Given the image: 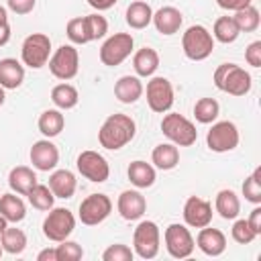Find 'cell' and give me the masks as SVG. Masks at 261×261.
Here are the masks:
<instances>
[{"instance_id":"3957f363","label":"cell","mask_w":261,"mask_h":261,"mask_svg":"<svg viewBox=\"0 0 261 261\" xmlns=\"http://www.w3.org/2000/svg\"><path fill=\"white\" fill-rule=\"evenodd\" d=\"M181 49L190 61H204L214 51V37L204 24H192L181 35Z\"/></svg>"},{"instance_id":"f35d334b","label":"cell","mask_w":261,"mask_h":261,"mask_svg":"<svg viewBox=\"0 0 261 261\" xmlns=\"http://www.w3.org/2000/svg\"><path fill=\"white\" fill-rule=\"evenodd\" d=\"M230 237L234 243L239 245H251L255 239H257V232L251 228V224L247 222V218H234V224L230 228Z\"/></svg>"},{"instance_id":"30bf717a","label":"cell","mask_w":261,"mask_h":261,"mask_svg":"<svg viewBox=\"0 0 261 261\" xmlns=\"http://www.w3.org/2000/svg\"><path fill=\"white\" fill-rule=\"evenodd\" d=\"M135 49V39L130 33H114L110 35L102 47H100V61L106 67H116L120 65L124 59L130 57Z\"/></svg>"},{"instance_id":"ac0fdd59","label":"cell","mask_w":261,"mask_h":261,"mask_svg":"<svg viewBox=\"0 0 261 261\" xmlns=\"http://www.w3.org/2000/svg\"><path fill=\"white\" fill-rule=\"evenodd\" d=\"M196 247L208 257H220L226 251V234L218 228H210V224L202 226L196 237Z\"/></svg>"},{"instance_id":"484cf974","label":"cell","mask_w":261,"mask_h":261,"mask_svg":"<svg viewBox=\"0 0 261 261\" xmlns=\"http://www.w3.org/2000/svg\"><path fill=\"white\" fill-rule=\"evenodd\" d=\"M151 163L153 167L161 169V171H169L175 169L179 163V149L173 143H159L153 153H151Z\"/></svg>"},{"instance_id":"9a60e30c","label":"cell","mask_w":261,"mask_h":261,"mask_svg":"<svg viewBox=\"0 0 261 261\" xmlns=\"http://www.w3.org/2000/svg\"><path fill=\"white\" fill-rule=\"evenodd\" d=\"M29 159L37 171H53L59 163V149L55 143H51V139H41L33 143Z\"/></svg>"},{"instance_id":"277c9868","label":"cell","mask_w":261,"mask_h":261,"mask_svg":"<svg viewBox=\"0 0 261 261\" xmlns=\"http://www.w3.org/2000/svg\"><path fill=\"white\" fill-rule=\"evenodd\" d=\"M161 133L167 137L169 143L177 147H190L198 141L196 124L179 112H165L161 120Z\"/></svg>"},{"instance_id":"8fae6325","label":"cell","mask_w":261,"mask_h":261,"mask_svg":"<svg viewBox=\"0 0 261 261\" xmlns=\"http://www.w3.org/2000/svg\"><path fill=\"white\" fill-rule=\"evenodd\" d=\"M163 241H165V249H167L169 257H173V259H188L196 249V241H194L188 224L171 222L163 232Z\"/></svg>"},{"instance_id":"ffe728a7","label":"cell","mask_w":261,"mask_h":261,"mask_svg":"<svg viewBox=\"0 0 261 261\" xmlns=\"http://www.w3.org/2000/svg\"><path fill=\"white\" fill-rule=\"evenodd\" d=\"M47 186H49V190L53 192L55 198L69 200L77 190V179H75V173L69 171V169H53L51 175H49Z\"/></svg>"},{"instance_id":"ab89813d","label":"cell","mask_w":261,"mask_h":261,"mask_svg":"<svg viewBox=\"0 0 261 261\" xmlns=\"http://www.w3.org/2000/svg\"><path fill=\"white\" fill-rule=\"evenodd\" d=\"M84 18H86V29H88L90 41H98V39L106 37V33H108V20H106L100 12L88 14V16H84Z\"/></svg>"},{"instance_id":"f1b7e54d","label":"cell","mask_w":261,"mask_h":261,"mask_svg":"<svg viewBox=\"0 0 261 261\" xmlns=\"http://www.w3.org/2000/svg\"><path fill=\"white\" fill-rule=\"evenodd\" d=\"M0 214H2L8 222H12V224L24 220V216H27V204L22 202L20 194H18V196H16V192L2 194V196H0Z\"/></svg>"},{"instance_id":"c3c4849f","label":"cell","mask_w":261,"mask_h":261,"mask_svg":"<svg viewBox=\"0 0 261 261\" xmlns=\"http://www.w3.org/2000/svg\"><path fill=\"white\" fill-rule=\"evenodd\" d=\"M37 261H57L55 247H51V249H43V251L37 255Z\"/></svg>"},{"instance_id":"4316f807","label":"cell","mask_w":261,"mask_h":261,"mask_svg":"<svg viewBox=\"0 0 261 261\" xmlns=\"http://www.w3.org/2000/svg\"><path fill=\"white\" fill-rule=\"evenodd\" d=\"M37 126H39L41 135H43L45 139H53V137L61 135V130L65 128V116L61 114V110H59V108L43 110V112L39 114Z\"/></svg>"},{"instance_id":"52a82bcc","label":"cell","mask_w":261,"mask_h":261,"mask_svg":"<svg viewBox=\"0 0 261 261\" xmlns=\"http://www.w3.org/2000/svg\"><path fill=\"white\" fill-rule=\"evenodd\" d=\"M75 228V216L69 208H61V206H53L51 210H47V216L43 220V234L45 239L59 243L69 239V234Z\"/></svg>"},{"instance_id":"7a4b0ae2","label":"cell","mask_w":261,"mask_h":261,"mask_svg":"<svg viewBox=\"0 0 261 261\" xmlns=\"http://www.w3.org/2000/svg\"><path fill=\"white\" fill-rule=\"evenodd\" d=\"M214 86L228 96H245L251 92V73L237 63H220L214 69Z\"/></svg>"},{"instance_id":"8992f818","label":"cell","mask_w":261,"mask_h":261,"mask_svg":"<svg viewBox=\"0 0 261 261\" xmlns=\"http://www.w3.org/2000/svg\"><path fill=\"white\" fill-rule=\"evenodd\" d=\"M47 63H49V71H51L53 77H57L61 82H69L80 71V53L71 43L59 45L51 53Z\"/></svg>"},{"instance_id":"836d02e7","label":"cell","mask_w":261,"mask_h":261,"mask_svg":"<svg viewBox=\"0 0 261 261\" xmlns=\"http://www.w3.org/2000/svg\"><path fill=\"white\" fill-rule=\"evenodd\" d=\"M27 198H29V204H31L33 208L41 210V212L51 210V208H53V204H55V196H53V192L49 190V186L39 184V181L29 190Z\"/></svg>"},{"instance_id":"681fc988","label":"cell","mask_w":261,"mask_h":261,"mask_svg":"<svg viewBox=\"0 0 261 261\" xmlns=\"http://www.w3.org/2000/svg\"><path fill=\"white\" fill-rule=\"evenodd\" d=\"M8 41H10V24L4 22L0 24V47H4Z\"/></svg>"},{"instance_id":"d4e9b609","label":"cell","mask_w":261,"mask_h":261,"mask_svg":"<svg viewBox=\"0 0 261 261\" xmlns=\"http://www.w3.org/2000/svg\"><path fill=\"white\" fill-rule=\"evenodd\" d=\"M133 67L139 77H151L155 75L159 67V53L153 47H141L133 55Z\"/></svg>"},{"instance_id":"603a6c76","label":"cell","mask_w":261,"mask_h":261,"mask_svg":"<svg viewBox=\"0 0 261 261\" xmlns=\"http://www.w3.org/2000/svg\"><path fill=\"white\" fill-rule=\"evenodd\" d=\"M126 175H128V181L137 188V190H145V188H151L157 179V171L151 163L143 161V159H135L128 163V169H126Z\"/></svg>"},{"instance_id":"d590c367","label":"cell","mask_w":261,"mask_h":261,"mask_svg":"<svg viewBox=\"0 0 261 261\" xmlns=\"http://www.w3.org/2000/svg\"><path fill=\"white\" fill-rule=\"evenodd\" d=\"M232 20H234V24L239 27L241 33H253V31H257L259 24H261L259 10H257L253 4H249V6L241 8V10H234Z\"/></svg>"},{"instance_id":"74e56055","label":"cell","mask_w":261,"mask_h":261,"mask_svg":"<svg viewBox=\"0 0 261 261\" xmlns=\"http://www.w3.org/2000/svg\"><path fill=\"white\" fill-rule=\"evenodd\" d=\"M243 196L251 204H261V167H255L253 173L243 181Z\"/></svg>"},{"instance_id":"f546056e","label":"cell","mask_w":261,"mask_h":261,"mask_svg":"<svg viewBox=\"0 0 261 261\" xmlns=\"http://www.w3.org/2000/svg\"><path fill=\"white\" fill-rule=\"evenodd\" d=\"M214 210L224 220H234L241 214V200L232 190H220L214 198Z\"/></svg>"},{"instance_id":"f5cc1de1","label":"cell","mask_w":261,"mask_h":261,"mask_svg":"<svg viewBox=\"0 0 261 261\" xmlns=\"http://www.w3.org/2000/svg\"><path fill=\"white\" fill-rule=\"evenodd\" d=\"M4 100H6V94H4V88L0 86V106L4 104Z\"/></svg>"},{"instance_id":"2e32d148","label":"cell","mask_w":261,"mask_h":261,"mask_svg":"<svg viewBox=\"0 0 261 261\" xmlns=\"http://www.w3.org/2000/svg\"><path fill=\"white\" fill-rule=\"evenodd\" d=\"M184 222L192 228H202L212 222V204L200 196H190L184 204Z\"/></svg>"},{"instance_id":"cb8c5ba5","label":"cell","mask_w":261,"mask_h":261,"mask_svg":"<svg viewBox=\"0 0 261 261\" xmlns=\"http://www.w3.org/2000/svg\"><path fill=\"white\" fill-rule=\"evenodd\" d=\"M124 20L135 31L147 29L151 24V20H153V8H151V4H147L145 0L130 2L128 8H126V12H124Z\"/></svg>"},{"instance_id":"7bdbcfd3","label":"cell","mask_w":261,"mask_h":261,"mask_svg":"<svg viewBox=\"0 0 261 261\" xmlns=\"http://www.w3.org/2000/svg\"><path fill=\"white\" fill-rule=\"evenodd\" d=\"M245 61L251 65V67H261V41H253L247 45L245 49Z\"/></svg>"},{"instance_id":"f907efd6","label":"cell","mask_w":261,"mask_h":261,"mask_svg":"<svg viewBox=\"0 0 261 261\" xmlns=\"http://www.w3.org/2000/svg\"><path fill=\"white\" fill-rule=\"evenodd\" d=\"M4 22H8V10L4 6H0V24H4Z\"/></svg>"},{"instance_id":"ba28073f","label":"cell","mask_w":261,"mask_h":261,"mask_svg":"<svg viewBox=\"0 0 261 261\" xmlns=\"http://www.w3.org/2000/svg\"><path fill=\"white\" fill-rule=\"evenodd\" d=\"M51 39L45 33H33L22 41L20 47V59L22 65L31 67V69H41L43 65H47L49 57H51Z\"/></svg>"},{"instance_id":"4dcf8cb0","label":"cell","mask_w":261,"mask_h":261,"mask_svg":"<svg viewBox=\"0 0 261 261\" xmlns=\"http://www.w3.org/2000/svg\"><path fill=\"white\" fill-rule=\"evenodd\" d=\"M51 102L55 104V108L59 110H71L77 106L80 102V94H77V88L67 84V82H61L57 84L53 90H51Z\"/></svg>"},{"instance_id":"d6a6232c","label":"cell","mask_w":261,"mask_h":261,"mask_svg":"<svg viewBox=\"0 0 261 261\" xmlns=\"http://www.w3.org/2000/svg\"><path fill=\"white\" fill-rule=\"evenodd\" d=\"M220 114V104L214 100V98H200L196 100L194 104V118L200 122V124H212Z\"/></svg>"},{"instance_id":"83f0119b","label":"cell","mask_w":261,"mask_h":261,"mask_svg":"<svg viewBox=\"0 0 261 261\" xmlns=\"http://www.w3.org/2000/svg\"><path fill=\"white\" fill-rule=\"evenodd\" d=\"M35 184H37V173L29 165H16L8 173V186H10V190L16 192V194H20V196H27L29 190Z\"/></svg>"},{"instance_id":"7402d4cb","label":"cell","mask_w":261,"mask_h":261,"mask_svg":"<svg viewBox=\"0 0 261 261\" xmlns=\"http://www.w3.org/2000/svg\"><path fill=\"white\" fill-rule=\"evenodd\" d=\"M143 82L139 75H122L114 84V96L122 104H135L143 96Z\"/></svg>"},{"instance_id":"9c48e42d","label":"cell","mask_w":261,"mask_h":261,"mask_svg":"<svg viewBox=\"0 0 261 261\" xmlns=\"http://www.w3.org/2000/svg\"><path fill=\"white\" fill-rule=\"evenodd\" d=\"M241 135L232 120H214L206 133V147L214 153H228L239 147Z\"/></svg>"},{"instance_id":"d6986e66","label":"cell","mask_w":261,"mask_h":261,"mask_svg":"<svg viewBox=\"0 0 261 261\" xmlns=\"http://www.w3.org/2000/svg\"><path fill=\"white\" fill-rule=\"evenodd\" d=\"M153 27L157 29L159 35H165V37H171L175 35L181 24H184V14L179 8L175 6H161L159 10L153 12Z\"/></svg>"},{"instance_id":"1f68e13d","label":"cell","mask_w":261,"mask_h":261,"mask_svg":"<svg viewBox=\"0 0 261 261\" xmlns=\"http://www.w3.org/2000/svg\"><path fill=\"white\" fill-rule=\"evenodd\" d=\"M239 35H241V31H239V27L234 24L232 16H218V18L214 20V27H212V37H214V41L228 45V43H234V41L239 39Z\"/></svg>"},{"instance_id":"60d3db41","label":"cell","mask_w":261,"mask_h":261,"mask_svg":"<svg viewBox=\"0 0 261 261\" xmlns=\"http://www.w3.org/2000/svg\"><path fill=\"white\" fill-rule=\"evenodd\" d=\"M55 253H57V261H80L84 257L82 245L69 239L59 241V245L55 247Z\"/></svg>"},{"instance_id":"5b68a950","label":"cell","mask_w":261,"mask_h":261,"mask_svg":"<svg viewBox=\"0 0 261 261\" xmlns=\"http://www.w3.org/2000/svg\"><path fill=\"white\" fill-rule=\"evenodd\" d=\"M161 247V230L153 220H141L133 232V251L141 259H155Z\"/></svg>"},{"instance_id":"44dd1931","label":"cell","mask_w":261,"mask_h":261,"mask_svg":"<svg viewBox=\"0 0 261 261\" xmlns=\"http://www.w3.org/2000/svg\"><path fill=\"white\" fill-rule=\"evenodd\" d=\"M24 82V65L14 57L0 59V86L4 90H16Z\"/></svg>"},{"instance_id":"bcb514c9","label":"cell","mask_w":261,"mask_h":261,"mask_svg":"<svg viewBox=\"0 0 261 261\" xmlns=\"http://www.w3.org/2000/svg\"><path fill=\"white\" fill-rule=\"evenodd\" d=\"M247 222L251 224V228H253V230L257 232V237H259V234H261V206H259V204H255V208L251 210Z\"/></svg>"},{"instance_id":"e0dca14e","label":"cell","mask_w":261,"mask_h":261,"mask_svg":"<svg viewBox=\"0 0 261 261\" xmlns=\"http://www.w3.org/2000/svg\"><path fill=\"white\" fill-rule=\"evenodd\" d=\"M116 210L128 222L141 220L143 214L147 212V200L139 190H124L116 200Z\"/></svg>"},{"instance_id":"b9f144b4","label":"cell","mask_w":261,"mask_h":261,"mask_svg":"<svg viewBox=\"0 0 261 261\" xmlns=\"http://www.w3.org/2000/svg\"><path fill=\"white\" fill-rule=\"evenodd\" d=\"M133 259H135V251L122 243H114L102 253V261H133Z\"/></svg>"},{"instance_id":"5bb4252c","label":"cell","mask_w":261,"mask_h":261,"mask_svg":"<svg viewBox=\"0 0 261 261\" xmlns=\"http://www.w3.org/2000/svg\"><path fill=\"white\" fill-rule=\"evenodd\" d=\"M112 212V200L106 194H90L80 202L77 218L86 226H96L104 222Z\"/></svg>"},{"instance_id":"7c38bea8","label":"cell","mask_w":261,"mask_h":261,"mask_svg":"<svg viewBox=\"0 0 261 261\" xmlns=\"http://www.w3.org/2000/svg\"><path fill=\"white\" fill-rule=\"evenodd\" d=\"M143 92L147 94V106L157 114L169 112L175 102L173 86L163 75H151V80L147 82V90H143Z\"/></svg>"},{"instance_id":"f6af8a7d","label":"cell","mask_w":261,"mask_h":261,"mask_svg":"<svg viewBox=\"0 0 261 261\" xmlns=\"http://www.w3.org/2000/svg\"><path fill=\"white\" fill-rule=\"evenodd\" d=\"M253 0H216V4L222 8V10H241L245 6H249Z\"/></svg>"},{"instance_id":"4fadbf2b","label":"cell","mask_w":261,"mask_h":261,"mask_svg":"<svg viewBox=\"0 0 261 261\" xmlns=\"http://www.w3.org/2000/svg\"><path fill=\"white\" fill-rule=\"evenodd\" d=\"M75 167H77L82 177H86L94 184H104L110 177V165H108L106 157L100 155L98 151H92V149H86L77 155Z\"/></svg>"},{"instance_id":"7dc6e473","label":"cell","mask_w":261,"mask_h":261,"mask_svg":"<svg viewBox=\"0 0 261 261\" xmlns=\"http://www.w3.org/2000/svg\"><path fill=\"white\" fill-rule=\"evenodd\" d=\"M118 0H88V4L94 8V10H98V12H102V10H108V8H112L114 4H116Z\"/></svg>"},{"instance_id":"6da1fadb","label":"cell","mask_w":261,"mask_h":261,"mask_svg":"<svg viewBox=\"0 0 261 261\" xmlns=\"http://www.w3.org/2000/svg\"><path fill=\"white\" fill-rule=\"evenodd\" d=\"M137 135V122L133 116L122 114V112H114L110 114L100 130H98V143L100 147L108 149V151H118L122 147H126Z\"/></svg>"},{"instance_id":"db71d44e","label":"cell","mask_w":261,"mask_h":261,"mask_svg":"<svg viewBox=\"0 0 261 261\" xmlns=\"http://www.w3.org/2000/svg\"><path fill=\"white\" fill-rule=\"evenodd\" d=\"M2 253H4V251H2V245H0V257H2Z\"/></svg>"},{"instance_id":"e575fe53","label":"cell","mask_w":261,"mask_h":261,"mask_svg":"<svg viewBox=\"0 0 261 261\" xmlns=\"http://www.w3.org/2000/svg\"><path fill=\"white\" fill-rule=\"evenodd\" d=\"M0 245H2V251L10 253V255H20L27 249V234L20 228L8 226L0 234Z\"/></svg>"},{"instance_id":"816d5d0a","label":"cell","mask_w":261,"mask_h":261,"mask_svg":"<svg viewBox=\"0 0 261 261\" xmlns=\"http://www.w3.org/2000/svg\"><path fill=\"white\" fill-rule=\"evenodd\" d=\"M8 224H10V222H8V220H6V218H4L2 214H0V234H2V232H4L6 228H8Z\"/></svg>"},{"instance_id":"8d00e7d4","label":"cell","mask_w":261,"mask_h":261,"mask_svg":"<svg viewBox=\"0 0 261 261\" xmlns=\"http://www.w3.org/2000/svg\"><path fill=\"white\" fill-rule=\"evenodd\" d=\"M65 35L71 41V45H86V43H90L88 29H86V18L84 16H75V18L67 20Z\"/></svg>"},{"instance_id":"ee69618b","label":"cell","mask_w":261,"mask_h":261,"mask_svg":"<svg viewBox=\"0 0 261 261\" xmlns=\"http://www.w3.org/2000/svg\"><path fill=\"white\" fill-rule=\"evenodd\" d=\"M6 6H8V10H12L14 14L24 16V14H29V12L35 10L37 0H6Z\"/></svg>"}]
</instances>
